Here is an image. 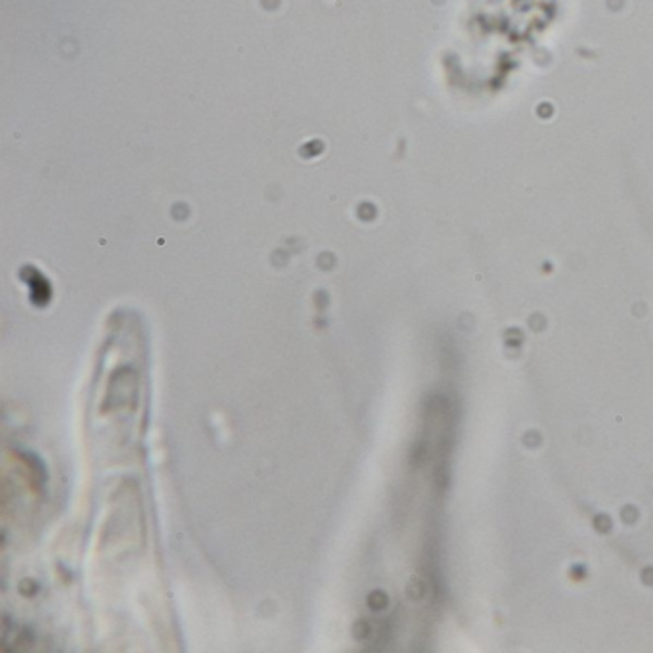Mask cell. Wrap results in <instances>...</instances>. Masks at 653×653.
<instances>
[{
    "label": "cell",
    "instance_id": "cell-1",
    "mask_svg": "<svg viewBox=\"0 0 653 653\" xmlns=\"http://www.w3.org/2000/svg\"><path fill=\"white\" fill-rule=\"evenodd\" d=\"M136 387H138V376L131 368H119L110 379V389H107V397H105L104 410H114L121 407L127 400H134L136 397Z\"/></svg>",
    "mask_w": 653,
    "mask_h": 653
},
{
    "label": "cell",
    "instance_id": "cell-2",
    "mask_svg": "<svg viewBox=\"0 0 653 653\" xmlns=\"http://www.w3.org/2000/svg\"><path fill=\"white\" fill-rule=\"evenodd\" d=\"M368 606L374 609V611H379V609H383V607L387 606V598L383 592H372L368 598Z\"/></svg>",
    "mask_w": 653,
    "mask_h": 653
},
{
    "label": "cell",
    "instance_id": "cell-3",
    "mask_svg": "<svg viewBox=\"0 0 653 653\" xmlns=\"http://www.w3.org/2000/svg\"><path fill=\"white\" fill-rule=\"evenodd\" d=\"M370 635H372V625H370L368 621H359V623L355 625V636H357L359 640H368Z\"/></svg>",
    "mask_w": 653,
    "mask_h": 653
}]
</instances>
